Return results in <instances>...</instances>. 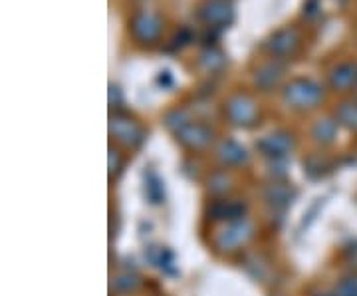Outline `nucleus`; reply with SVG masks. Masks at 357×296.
Instances as JSON below:
<instances>
[{
	"instance_id": "nucleus-1",
	"label": "nucleus",
	"mask_w": 357,
	"mask_h": 296,
	"mask_svg": "<svg viewBox=\"0 0 357 296\" xmlns=\"http://www.w3.org/2000/svg\"><path fill=\"white\" fill-rule=\"evenodd\" d=\"M324 100V88L310 77H296L284 88V102L294 110H314Z\"/></svg>"
},
{
	"instance_id": "nucleus-2",
	"label": "nucleus",
	"mask_w": 357,
	"mask_h": 296,
	"mask_svg": "<svg viewBox=\"0 0 357 296\" xmlns=\"http://www.w3.org/2000/svg\"><path fill=\"white\" fill-rule=\"evenodd\" d=\"M225 114L232 126L238 128H252L258 119V108L255 100L246 94H234L229 102L225 103Z\"/></svg>"
},
{
	"instance_id": "nucleus-3",
	"label": "nucleus",
	"mask_w": 357,
	"mask_h": 296,
	"mask_svg": "<svg viewBox=\"0 0 357 296\" xmlns=\"http://www.w3.org/2000/svg\"><path fill=\"white\" fill-rule=\"evenodd\" d=\"M161 32H163V20L159 14L143 10L131 18V34L139 44L151 46L161 38Z\"/></svg>"
},
{
	"instance_id": "nucleus-4",
	"label": "nucleus",
	"mask_w": 357,
	"mask_h": 296,
	"mask_svg": "<svg viewBox=\"0 0 357 296\" xmlns=\"http://www.w3.org/2000/svg\"><path fill=\"white\" fill-rule=\"evenodd\" d=\"M197 14L211 30L229 28L234 20V10L229 0H206Z\"/></svg>"
},
{
	"instance_id": "nucleus-5",
	"label": "nucleus",
	"mask_w": 357,
	"mask_h": 296,
	"mask_svg": "<svg viewBox=\"0 0 357 296\" xmlns=\"http://www.w3.org/2000/svg\"><path fill=\"white\" fill-rule=\"evenodd\" d=\"M300 46V32L296 28H280L276 30L270 38L264 42V48L268 54L276 56V58H284V56H292L294 52Z\"/></svg>"
},
{
	"instance_id": "nucleus-6",
	"label": "nucleus",
	"mask_w": 357,
	"mask_h": 296,
	"mask_svg": "<svg viewBox=\"0 0 357 296\" xmlns=\"http://www.w3.org/2000/svg\"><path fill=\"white\" fill-rule=\"evenodd\" d=\"M109 133L126 145H139L143 142V129L129 117L114 116L109 119Z\"/></svg>"
},
{
	"instance_id": "nucleus-7",
	"label": "nucleus",
	"mask_w": 357,
	"mask_h": 296,
	"mask_svg": "<svg viewBox=\"0 0 357 296\" xmlns=\"http://www.w3.org/2000/svg\"><path fill=\"white\" fill-rule=\"evenodd\" d=\"M177 140L191 149H203L213 142V131L203 124H187L177 131Z\"/></svg>"
},
{
	"instance_id": "nucleus-8",
	"label": "nucleus",
	"mask_w": 357,
	"mask_h": 296,
	"mask_svg": "<svg viewBox=\"0 0 357 296\" xmlns=\"http://www.w3.org/2000/svg\"><path fill=\"white\" fill-rule=\"evenodd\" d=\"M252 235V227H250V223L246 219H238L234 221L232 225H230L229 229H225L222 235L218 237V246L220 249H225V251H232V249H236V246H241Z\"/></svg>"
},
{
	"instance_id": "nucleus-9",
	"label": "nucleus",
	"mask_w": 357,
	"mask_h": 296,
	"mask_svg": "<svg viewBox=\"0 0 357 296\" xmlns=\"http://www.w3.org/2000/svg\"><path fill=\"white\" fill-rule=\"evenodd\" d=\"M330 88L335 91H349L357 88V62L335 66L330 74Z\"/></svg>"
},
{
	"instance_id": "nucleus-10",
	"label": "nucleus",
	"mask_w": 357,
	"mask_h": 296,
	"mask_svg": "<svg viewBox=\"0 0 357 296\" xmlns=\"http://www.w3.org/2000/svg\"><path fill=\"white\" fill-rule=\"evenodd\" d=\"M256 147L264 155H272V157H282L286 155L294 147V138L290 133H270L262 142L256 143Z\"/></svg>"
},
{
	"instance_id": "nucleus-11",
	"label": "nucleus",
	"mask_w": 357,
	"mask_h": 296,
	"mask_svg": "<svg viewBox=\"0 0 357 296\" xmlns=\"http://www.w3.org/2000/svg\"><path fill=\"white\" fill-rule=\"evenodd\" d=\"M282 74H284V66H282L278 60H274V62H270V64H264L258 72H256V86L262 91H270L272 88L278 86Z\"/></svg>"
},
{
	"instance_id": "nucleus-12",
	"label": "nucleus",
	"mask_w": 357,
	"mask_h": 296,
	"mask_svg": "<svg viewBox=\"0 0 357 296\" xmlns=\"http://www.w3.org/2000/svg\"><path fill=\"white\" fill-rule=\"evenodd\" d=\"M218 157L227 163V165H241L244 161H248V154L243 145H238L236 142H222L220 149H218Z\"/></svg>"
},
{
	"instance_id": "nucleus-13",
	"label": "nucleus",
	"mask_w": 357,
	"mask_h": 296,
	"mask_svg": "<svg viewBox=\"0 0 357 296\" xmlns=\"http://www.w3.org/2000/svg\"><path fill=\"white\" fill-rule=\"evenodd\" d=\"M335 121L337 126L349 129V131H357V102L349 100V102H342L335 108Z\"/></svg>"
},
{
	"instance_id": "nucleus-14",
	"label": "nucleus",
	"mask_w": 357,
	"mask_h": 296,
	"mask_svg": "<svg viewBox=\"0 0 357 296\" xmlns=\"http://www.w3.org/2000/svg\"><path fill=\"white\" fill-rule=\"evenodd\" d=\"M312 135L318 140L319 143H333L335 142V135H337V121L335 119H330V117H324V119H318L316 126L312 129Z\"/></svg>"
},
{
	"instance_id": "nucleus-15",
	"label": "nucleus",
	"mask_w": 357,
	"mask_h": 296,
	"mask_svg": "<svg viewBox=\"0 0 357 296\" xmlns=\"http://www.w3.org/2000/svg\"><path fill=\"white\" fill-rule=\"evenodd\" d=\"M201 64L208 70V72H217L220 70L222 66L227 64V58H225V54L217 48H208V50H204L201 54Z\"/></svg>"
},
{
	"instance_id": "nucleus-16",
	"label": "nucleus",
	"mask_w": 357,
	"mask_h": 296,
	"mask_svg": "<svg viewBox=\"0 0 357 296\" xmlns=\"http://www.w3.org/2000/svg\"><path fill=\"white\" fill-rule=\"evenodd\" d=\"M335 296H357V276H345L335 286Z\"/></svg>"
},
{
	"instance_id": "nucleus-17",
	"label": "nucleus",
	"mask_w": 357,
	"mask_h": 296,
	"mask_svg": "<svg viewBox=\"0 0 357 296\" xmlns=\"http://www.w3.org/2000/svg\"><path fill=\"white\" fill-rule=\"evenodd\" d=\"M191 42H195V34H192L191 28H181L177 34H175V38H173V46L175 48H185Z\"/></svg>"
},
{
	"instance_id": "nucleus-18",
	"label": "nucleus",
	"mask_w": 357,
	"mask_h": 296,
	"mask_svg": "<svg viewBox=\"0 0 357 296\" xmlns=\"http://www.w3.org/2000/svg\"><path fill=\"white\" fill-rule=\"evenodd\" d=\"M319 10V6H318V0H307L306 4H304V16H316Z\"/></svg>"
},
{
	"instance_id": "nucleus-19",
	"label": "nucleus",
	"mask_w": 357,
	"mask_h": 296,
	"mask_svg": "<svg viewBox=\"0 0 357 296\" xmlns=\"http://www.w3.org/2000/svg\"><path fill=\"white\" fill-rule=\"evenodd\" d=\"M316 296H332V295H316ZM333 296H335V295H333Z\"/></svg>"
},
{
	"instance_id": "nucleus-20",
	"label": "nucleus",
	"mask_w": 357,
	"mask_h": 296,
	"mask_svg": "<svg viewBox=\"0 0 357 296\" xmlns=\"http://www.w3.org/2000/svg\"><path fill=\"white\" fill-rule=\"evenodd\" d=\"M356 100H357V88H356Z\"/></svg>"
}]
</instances>
